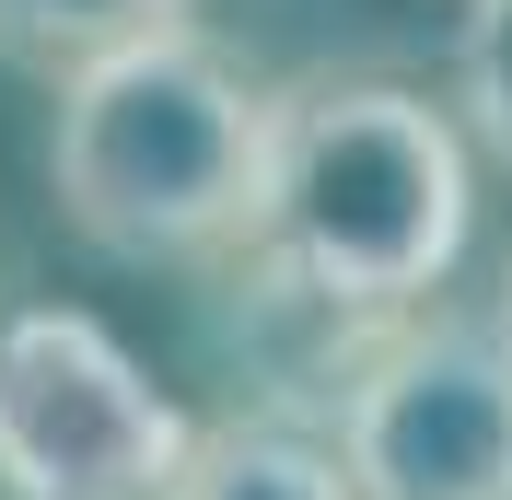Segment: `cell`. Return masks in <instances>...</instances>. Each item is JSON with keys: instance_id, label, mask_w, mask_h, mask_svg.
Listing matches in <instances>:
<instances>
[{"instance_id": "6", "label": "cell", "mask_w": 512, "mask_h": 500, "mask_svg": "<svg viewBox=\"0 0 512 500\" xmlns=\"http://www.w3.org/2000/svg\"><path fill=\"white\" fill-rule=\"evenodd\" d=\"M175 500H361V489L338 442L291 431V419H222V431H198V466Z\"/></svg>"}, {"instance_id": "7", "label": "cell", "mask_w": 512, "mask_h": 500, "mask_svg": "<svg viewBox=\"0 0 512 500\" xmlns=\"http://www.w3.org/2000/svg\"><path fill=\"white\" fill-rule=\"evenodd\" d=\"M454 94H466L478 140H489V152L512 163V0L466 12V47H454Z\"/></svg>"}, {"instance_id": "8", "label": "cell", "mask_w": 512, "mask_h": 500, "mask_svg": "<svg viewBox=\"0 0 512 500\" xmlns=\"http://www.w3.org/2000/svg\"><path fill=\"white\" fill-rule=\"evenodd\" d=\"M501 338H512V268H501Z\"/></svg>"}, {"instance_id": "5", "label": "cell", "mask_w": 512, "mask_h": 500, "mask_svg": "<svg viewBox=\"0 0 512 500\" xmlns=\"http://www.w3.org/2000/svg\"><path fill=\"white\" fill-rule=\"evenodd\" d=\"M187 24H198V0H0V59L70 94L82 70L128 59V47H163Z\"/></svg>"}, {"instance_id": "3", "label": "cell", "mask_w": 512, "mask_h": 500, "mask_svg": "<svg viewBox=\"0 0 512 500\" xmlns=\"http://www.w3.org/2000/svg\"><path fill=\"white\" fill-rule=\"evenodd\" d=\"M198 419L59 291H0V500H175Z\"/></svg>"}, {"instance_id": "9", "label": "cell", "mask_w": 512, "mask_h": 500, "mask_svg": "<svg viewBox=\"0 0 512 500\" xmlns=\"http://www.w3.org/2000/svg\"><path fill=\"white\" fill-rule=\"evenodd\" d=\"M466 12H489V0H466Z\"/></svg>"}, {"instance_id": "2", "label": "cell", "mask_w": 512, "mask_h": 500, "mask_svg": "<svg viewBox=\"0 0 512 500\" xmlns=\"http://www.w3.org/2000/svg\"><path fill=\"white\" fill-rule=\"evenodd\" d=\"M268 82L210 47L163 35L128 59L82 70L47 117V187L82 245L128 268H187V256H245L256 198H268Z\"/></svg>"}, {"instance_id": "1", "label": "cell", "mask_w": 512, "mask_h": 500, "mask_svg": "<svg viewBox=\"0 0 512 500\" xmlns=\"http://www.w3.org/2000/svg\"><path fill=\"white\" fill-rule=\"evenodd\" d=\"M478 221L466 128L419 82L384 70H303L268 105V198H256V291L326 314V326H408L454 280Z\"/></svg>"}, {"instance_id": "4", "label": "cell", "mask_w": 512, "mask_h": 500, "mask_svg": "<svg viewBox=\"0 0 512 500\" xmlns=\"http://www.w3.org/2000/svg\"><path fill=\"white\" fill-rule=\"evenodd\" d=\"M326 442L361 500H512V338L501 314H408L338 361Z\"/></svg>"}]
</instances>
